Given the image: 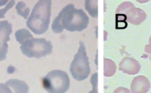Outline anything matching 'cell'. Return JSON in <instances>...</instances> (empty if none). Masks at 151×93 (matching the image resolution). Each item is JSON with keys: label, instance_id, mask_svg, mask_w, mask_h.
<instances>
[{"label": "cell", "instance_id": "obj_5", "mask_svg": "<svg viewBox=\"0 0 151 93\" xmlns=\"http://www.w3.org/2000/svg\"><path fill=\"white\" fill-rule=\"evenodd\" d=\"M21 51L28 58H41L52 53L51 41L45 38H31L21 44Z\"/></svg>", "mask_w": 151, "mask_h": 93}, {"label": "cell", "instance_id": "obj_1", "mask_svg": "<svg viewBox=\"0 0 151 93\" xmlns=\"http://www.w3.org/2000/svg\"><path fill=\"white\" fill-rule=\"evenodd\" d=\"M89 22L88 16L81 9H75L73 4H69L62 9L52 25L55 33H61L63 30L70 32H81L87 28Z\"/></svg>", "mask_w": 151, "mask_h": 93}, {"label": "cell", "instance_id": "obj_12", "mask_svg": "<svg viewBox=\"0 0 151 93\" xmlns=\"http://www.w3.org/2000/svg\"><path fill=\"white\" fill-rule=\"evenodd\" d=\"M116 66L114 62L111 59H104V75L106 77H111L116 72Z\"/></svg>", "mask_w": 151, "mask_h": 93}, {"label": "cell", "instance_id": "obj_14", "mask_svg": "<svg viewBox=\"0 0 151 93\" xmlns=\"http://www.w3.org/2000/svg\"><path fill=\"white\" fill-rule=\"evenodd\" d=\"M16 11L17 13L20 16H22L24 19H27L29 18V8L26 5L24 2L23 1H19L16 6Z\"/></svg>", "mask_w": 151, "mask_h": 93}, {"label": "cell", "instance_id": "obj_19", "mask_svg": "<svg viewBox=\"0 0 151 93\" xmlns=\"http://www.w3.org/2000/svg\"><path fill=\"white\" fill-rule=\"evenodd\" d=\"M145 51L147 54H148L149 58L151 60V36L149 38V44L146 45L145 47Z\"/></svg>", "mask_w": 151, "mask_h": 93}, {"label": "cell", "instance_id": "obj_7", "mask_svg": "<svg viewBox=\"0 0 151 93\" xmlns=\"http://www.w3.org/2000/svg\"><path fill=\"white\" fill-rule=\"evenodd\" d=\"M13 26L7 21L0 22V61L7 58V53L8 50L7 42L10 41V35L13 32Z\"/></svg>", "mask_w": 151, "mask_h": 93}, {"label": "cell", "instance_id": "obj_13", "mask_svg": "<svg viewBox=\"0 0 151 93\" xmlns=\"http://www.w3.org/2000/svg\"><path fill=\"white\" fill-rule=\"evenodd\" d=\"M15 37H16V41L20 43L21 44H22L27 40L33 38L29 31L26 29H21L16 31V33H15Z\"/></svg>", "mask_w": 151, "mask_h": 93}, {"label": "cell", "instance_id": "obj_8", "mask_svg": "<svg viewBox=\"0 0 151 93\" xmlns=\"http://www.w3.org/2000/svg\"><path fill=\"white\" fill-rule=\"evenodd\" d=\"M119 70L128 75H136L139 73L141 69V65L138 61L133 58L125 57L119 64Z\"/></svg>", "mask_w": 151, "mask_h": 93}, {"label": "cell", "instance_id": "obj_3", "mask_svg": "<svg viewBox=\"0 0 151 93\" xmlns=\"http://www.w3.org/2000/svg\"><path fill=\"white\" fill-rule=\"evenodd\" d=\"M42 86L49 93H65L70 87V79L63 70H52L42 79Z\"/></svg>", "mask_w": 151, "mask_h": 93}, {"label": "cell", "instance_id": "obj_20", "mask_svg": "<svg viewBox=\"0 0 151 93\" xmlns=\"http://www.w3.org/2000/svg\"><path fill=\"white\" fill-rule=\"evenodd\" d=\"M9 1H7V0H5V1H1L0 0V6H2V5H4V4H6L7 3H8Z\"/></svg>", "mask_w": 151, "mask_h": 93}, {"label": "cell", "instance_id": "obj_15", "mask_svg": "<svg viewBox=\"0 0 151 93\" xmlns=\"http://www.w3.org/2000/svg\"><path fill=\"white\" fill-rule=\"evenodd\" d=\"M91 83L92 85V90L89 93H98V74L96 73L93 74L91 78Z\"/></svg>", "mask_w": 151, "mask_h": 93}, {"label": "cell", "instance_id": "obj_10", "mask_svg": "<svg viewBox=\"0 0 151 93\" xmlns=\"http://www.w3.org/2000/svg\"><path fill=\"white\" fill-rule=\"evenodd\" d=\"M5 84L12 89L14 93H29V87L23 81L19 79H10L7 81Z\"/></svg>", "mask_w": 151, "mask_h": 93}, {"label": "cell", "instance_id": "obj_4", "mask_svg": "<svg viewBox=\"0 0 151 93\" xmlns=\"http://www.w3.org/2000/svg\"><path fill=\"white\" fill-rule=\"evenodd\" d=\"M69 69H70L72 77L76 81H84L89 75L90 72H91L89 61L87 56L86 47L82 41H80L78 53L75 55Z\"/></svg>", "mask_w": 151, "mask_h": 93}, {"label": "cell", "instance_id": "obj_17", "mask_svg": "<svg viewBox=\"0 0 151 93\" xmlns=\"http://www.w3.org/2000/svg\"><path fill=\"white\" fill-rule=\"evenodd\" d=\"M0 93H13L11 89L7 87L5 84L0 83Z\"/></svg>", "mask_w": 151, "mask_h": 93}, {"label": "cell", "instance_id": "obj_2", "mask_svg": "<svg viewBox=\"0 0 151 93\" xmlns=\"http://www.w3.org/2000/svg\"><path fill=\"white\" fill-rule=\"evenodd\" d=\"M52 1L40 0L33 7L27 21V27L37 35L45 33L48 30L51 16Z\"/></svg>", "mask_w": 151, "mask_h": 93}, {"label": "cell", "instance_id": "obj_18", "mask_svg": "<svg viewBox=\"0 0 151 93\" xmlns=\"http://www.w3.org/2000/svg\"><path fill=\"white\" fill-rule=\"evenodd\" d=\"M114 93H131L130 90L125 87H118L114 90Z\"/></svg>", "mask_w": 151, "mask_h": 93}, {"label": "cell", "instance_id": "obj_9", "mask_svg": "<svg viewBox=\"0 0 151 93\" xmlns=\"http://www.w3.org/2000/svg\"><path fill=\"white\" fill-rule=\"evenodd\" d=\"M150 88V81L144 75L135 77L131 85V93H147Z\"/></svg>", "mask_w": 151, "mask_h": 93}, {"label": "cell", "instance_id": "obj_11", "mask_svg": "<svg viewBox=\"0 0 151 93\" xmlns=\"http://www.w3.org/2000/svg\"><path fill=\"white\" fill-rule=\"evenodd\" d=\"M98 1L97 0H86L85 1L86 10L90 16L93 18H97L98 16Z\"/></svg>", "mask_w": 151, "mask_h": 93}, {"label": "cell", "instance_id": "obj_6", "mask_svg": "<svg viewBox=\"0 0 151 93\" xmlns=\"http://www.w3.org/2000/svg\"><path fill=\"white\" fill-rule=\"evenodd\" d=\"M116 14H123L128 22L134 25H140L147 18V14L144 10L135 7L134 4L130 1L122 3L116 9Z\"/></svg>", "mask_w": 151, "mask_h": 93}, {"label": "cell", "instance_id": "obj_16", "mask_svg": "<svg viewBox=\"0 0 151 93\" xmlns=\"http://www.w3.org/2000/svg\"><path fill=\"white\" fill-rule=\"evenodd\" d=\"M15 3H16V1H15L14 0L9 1V2L7 4V5H6L3 9H1V10H0V19L4 17V15L7 13V10H10V8H12V7L14 6Z\"/></svg>", "mask_w": 151, "mask_h": 93}]
</instances>
